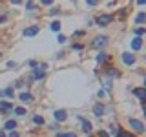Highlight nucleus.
<instances>
[{"label": "nucleus", "instance_id": "f257e3e1", "mask_svg": "<svg viewBox=\"0 0 146 137\" xmlns=\"http://www.w3.org/2000/svg\"><path fill=\"white\" fill-rule=\"evenodd\" d=\"M130 126L133 128L137 134H141V132H144V124L141 121H137V119H130Z\"/></svg>", "mask_w": 146, "mask_h": 137}, {"label": "nucleus", "instance_id": "f03ea898", "mask_svg": "<svg viewBox=\"0 0 146 137\" xmlns=\"http://www.w3.org/2000/svg\"><path fill=\"white\" fill-rule=\"evenodd\" d=\"M111 20H113L111 15H100V17L97 18V24H99V26H108Z\"/></svg>", "mask_w": 146, "mask_h": 137}, {"label": "nucleus", "instance_id": "7ed1b4c3", "mask_svg": "<svg viewBox=\"0 0 146 137\" xmlns=\"http://www.w3.org/2000/svg\"><path fill=\"white\" fill-rule=\"evenodd\" d=\"M33 79H44V66H35V71H33Z\"/></svg>", "mask_w": 146, "mask_h": 137}, {"label": "nucleus", "instance_id": "20e7f679", "mask_svg": "<svg viewBox=\"0 0 146 137\" xmlns=\"http://www.w3.org/2000/svg\"><path fill=\"white\" fill-rule=\"evenodd\" d=\"M122 62L128 64V66H130V64H133V62H135V55H131V53H122Z\"/></svg>", "mask_w": 146, "mask_h": 137}, {"label": "nucleus", "instance_id": "39448f33", "mask_svg": "<svg viewBox=\"0 0 146 137\" xmlns=\"http://www.w3.org/2000/svg\"><path fill=\"white\" fill-rule=\"evenodd\" d=\"M106 42H108L106 37H97V39H95V42H93V46H95V48H104Z\"/></svg>", "mask_w": 146, "mask_h": 137}, {"label": "nucleus", "instance_id": "423d86ee", "mask_svg": "<svg viewBox=\"0 0 146 137\" xmlns=\"http://www.w3.org/2000/svg\"><path fill=\"white\" fill-rule=\"evenodd\" d=\"M141 46H143V39H141V37H135L133 40H131V49H141Z\"/></svg>", "mask_w": 146, "mask_h": 137}, {"label": "nucleus", "instance_id": "0eeeda50", "mask_svg": "<svg viewBox=\"0 0 146 137\" xmlns=\"http://www.w3.org/2000/svg\"><path fill=\"white\" fill-rule=\"evenodd\" d=\"M133 95H135L137 99H141V100L146 99V91H144L143 88H135V90H133Z\"/></svg>", "mask_w": 146, "mask_h": 137}, {"label": "nucleus", "instance_id": "6e6552de", "mask_svg": "<svg viewBox=\"0 0 146 137\" xmlns=\"http://www.w3.org/2000/svg\"><path fill=\"white\" fill-rule=\"evenodd\" d=\"M36 33H38V27H36V26H31V27H27V29H24V35L26 37H33Z\"/></svg>", "mask_w": 146, "mask_h": 137}, {"label": "nucleus", "instance_id": "1a4fd4ad", "mask_svg": "<svg viewBox=\"0 0 146 137\" xmlns=\"http://www.w3.org/2000/svg\"><path fill=\"white\" fill-rule=\"evenodd\" d=\"M79 121L82 122V130H84V132H91V122L90 121H86L84 117H79Z\"/></svg>", "mask_w": 146, "mask_h": 137}, {"label": "nucleus", "instance_id": "9d476101", "mask_svg": "<svg viewBox=\"0 0 146 137\" xmlns=\"http://www.w3.org/2000/svg\"><path fill=\"white\" fill-rule=\"evenodd\" d=\"M66 112H64V110H57V112H55V119H57V121H66Z\"/></svg>", "mask_w": 146, "mask_h": 137}, {"label": "nucleus", "instance_id": "9b49d317", "mask_svg": "<svg viewBox=\"0 0 146 137\" xmlns=\"http://www.w3.org/2000/svg\"><path fill=\"white\" fill-rule=\"evenodd\" d=\"M20 100H22V102H31V100H33V95L27 93V91H24V93H20Z\"/></svg>", "mask_w": 146, "mask_h": 137}, {"label": "nucleus", "instance_id": "f8f14e48", "mask_svg": "<svg viewBox=\"0 0 146 137\" xmlns=\"http://www.w3.org/2000/svg\"><path fill=\"white\" fill-rule=\"evenodd\" d=\"M93 113H95V115H97V117L104 115V106H102V104H97V106L93 108Z\"/></svg>", "mask_w": 146, "mask_h": 137}, {"label": "nucleus", "instance_id": "ddd939ff", "mask_svg": "<svg viewBox=\"0 0 146 137\" xmlns=\"http://www.w3.org/2000/svg\"><path fill=\"white\" fill-rule=\"evenodd\" d=\"M0 110H6V112H9V110H13V104L11 102H0Z\"/></svg>", "mask_w": 146, "mask_h": 137}, {"label": "nucleus", "instance_id": "4468645a", "mask_svg": "<svg viewBox=\"0 0 146 137\" xmlns=\"http://www.w3.org/2000/svg\"><path fill=\"white\" fill-rule=\"evenodd\" d=\"M17 128V122L15 121H7L6 122V130H15Z\"/></svg>", "mask_w": 146, "mask_h": 137}, {"label": "nucleus", "instance_id": "2eb2a0df", "mask_svg": "<svg viewBox=\"0 0 146 137\" xmlns=\"http://www.w3.org/2000/svg\"><path fill=\"white\" fill-rule=\"evenodd\" d=\"M33 122H35V124H44V117L35 115V117H33Z\"/></svg>", "mask_w": 146, "mask_h": 137}, {"label": "nucleus", "instance_id": "dca6fc26", "mask_svg": "<svg viewBox=\"0 0 146 137\" xmlns=\"http://www.w3.org/2000/svg\"><path fill=\"white\" fill-rule=\"evenodd\" d=\"M146 20V13H139L137 15V24H141V22H144Z\"/></svg>", "mask_w": 146, "mask_h": 137}, {"label": "nucleus", "instance_id": "f3484780", "mask_svg": "<svg viewBox=\"0 0 146 137\" xmlns=\"http://www.w3.org/2000/svg\"><path fill=\"white\" fill-rule=\"evenodd\" d=\"M106 59H108V57H106V53H102V51H100V53L97 55V61H99V62H104Z\"/></svg>", "mask_w": 146, "mask_h": 137}, {"label": "nucleus", "instance_id": "a211bd4d", "mask_svg": "<svg viewBox=\"0 0 146 137\" xmlns=\"http://www.w3.org/2000/svg\"><path fill=\"white\" fill-rule=\"evenodd\" d=\"M15 113H17V115H26V110L22 106H18V108H15Z\"/></svg>", "mask_w": 146, "mask_h": 137}, {"label": "nucleus", "instance_id": "6ab92c4d", "mask_svg": "<svg viewBox=\"0 0 146 137\" xmlns=\"http://www.w3.org/2000/svg\"><path fill=\"white\" fill-rule=\"evenodd\" d=\"M51 29L53 31H58V29H60V22H53V24H51Z\"/></svg>", "mask_w": 146, "mask_h": 137}, {"label": "nucleus", "instance_id": "aec40b11", "mask_svg": "<svg viewBox=\"0 0 146 137\" xmlns=\"http://www.w3.org/2000/svg\"><path fill=\"white\" fill-rule=\"evenodd\" d=\"M58 137H77L75 134H58Z\"/></svg>", "mask_w": 146, "mask_h": 137}, {"label": "nucleus", "instance_id": "412c9836", "mask_svg": "<svg viewBox=\"0 0 146 137\" xmlns=\"http://www.w3.org/2000/svg\"><path fill=\"white\" fill-rule=\"evenodd\" d=\"M135 33H137V35H143V33H144V27H137Z\"/></svg>", "mask_w": 146, "mask_h": 137}, {"label": "nucleus", "instance_id": "4be33fe9", "mask_svg": "<svg viewBox=\"0 0 146 137\" xmlns=\"http://www.w3.org/2000/svg\"><path fill=\"white\" fill-rule=\"evenodd\" d=\"M110 75H111V77H119V73H117V71L111 68V70H110Z\"/></svg>", "mask_w": 146, "mask_h": 137}, {"label": "nucleus", "instance_id": "5701e85b", "mask_svg": "<svg viewBox=\"0 0 146 137\" xmlns=\"http://www.w3.org/2000/svg\"><path fill=\"white\" fill-rule=\"evenodd\" d=\"M115 137H133V135H131V134H117Z\"/></svg>", "mask_w": 146, "mask_h": 137}, {"label": "nucleus", "instance_id": "b1692460", "mask_svg": "<svg viewBox=\"0 0 146 137\" xmlns=\"http://www.w3.org/2000/svg\"><path fill=\"white\" fill-rule=\"evenodd\" d=\"M111 134H115V135H117V134H121V132H119V128H117V126H113V128H111Z\"/></svg>", "mask_w": 146, "mask_h": 137}, {"label": "nucleus", "instance_id": "393cba45", "mask_svg": "<svg viewBox=\"0 0 146 137\" xmlns=\"http://www.w3.org/2000/svg\"><path fill=\"white\" fill-rule=\"evenodd\" d=\"M99 137H108V132H102V130H100L99 132Z\"/></svg>", "mask_w": 146, "mask_h": 137}, {"label": "nucleus", "instance_id": "a878e982", "mask_svg": "<svg viewBox=\"0 0 146 137\" xmlns=\"http://www.w3.org/2000/svg\"><path fill=\"white\" fill-rule=\"evenodd\" d=\"M58 42H66V37H64V35H58Z\"/></svg>", "mask_w": 146, "mask_h": 137}, {"label": "nucleus", "instance_id": "bb28decb", "mask_svg": "<svg viewBox=\"0 0 146 137\" xmlns=\"http://www.w3.org/2000/svg\"><path fill=\"white\" fill-rule=\"evenodd\" d=\"M0 22H6V17H0Z\"/></svg>", "mask_w": 146, "mask_h": 137}]
</instances>
